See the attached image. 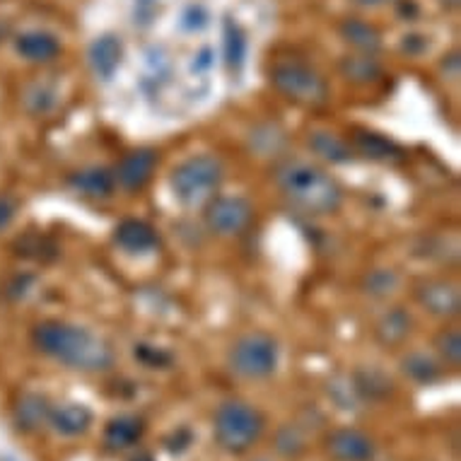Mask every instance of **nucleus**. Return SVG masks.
I'll list each match as a JSON object with an SVG mask.
<instances>
[{
	"instance_id": "nucleus-1",
	"label": "nucleus",
	"mask_w": 461,
	"mask_h": 461,
	"mask_svg": "<svg viewBox=\"0 0 461 461\" xmlns=\"http://www.w3.org/2000/svg\"><path fill=\"white\" fill-rule=\"evenodd\" d=\"M37 348L53 360L68 365L73 370L97 372L112 367V348L95 333L80 326L63 324V321H44L34 329Z\"/></svg>"
},
{
	"instance_id": "nucleus-2",
	"label": "nucleus",
	"mask_w": 461,
	"mask_h": 461,
	"mask_svg": "<svg viewBox=\"0 0 461 461\" xmlns=\"http://www.w3.org/2000/svg\"><path fill=\"white\" fill-rule=\"evenodd\" d=\"M278 182L293 205L310 215H329L340 205L339 184L317 167L303 162L285 165L280 169Z\"/></svg>"
},
{
	"instance_id": "nucleus-3",
	"label": "nucleus",
	"mask_w": 461,
	"mask_h": 461,
	"mask_svg": "<svg viewBox=\"0 0 461 461\" xmlns=\"http://www.w3.org/2000/svg\"><path fill=\"white\" fill-rule=\"evenodd\" d=\"M264 432V416L242 401H227L215 413V439L227 452L249 449Z\"/></svg>"
},
{
	"instance_id": "nucleus-4",
	"label": "nucleus",
	"mask_w": 461,
	"mask_h": 461,
	"mask_svg": "<svg viewBox=\"0 0 461 461\" xmlns=\"http://www.w3.org/2000/svg\"><path fill=\"white\" fill-rule=\"evenodd\" d=\"M222 165L211 155H196L172 172V191L184 205H201L218 191Z\"/></svg>"
},
{
	"instance_id": "nucleus-5",
	"label": "nucleus",
	"mask_w": 461,
	"mask_h": 461,
	"mask_svg": "<svg viewBox=\"0 0 461 461\" xmlns=\"http://www.w3.org/2000/svg\"><path fill=\"white\" fill-rule=\"evenodd\" d=\"M230 367L247 379H264L278 367V346L264 333H249L235 343Z\"/></svg>"
},
{
	"instance_id": "nucleus-6",
	"label": "nucleus",
	"mask_w": 461,
	"mask_h": 461,
	"mask_svg": "<svg viewBox=\"0 0 461 461\" xmlns=\"http://www.w3.org/2000/svg\"><path fill=\"white\" fill-rule=\"evenodd\" d=\"M271 80L297 104H321L326 99V83L304 63H280L273 68Z\"/></svg>"
},
{
	"instance_id": "nucleus-7",
	"label": "nucleus",
	"mask_w": 461,
	"mask_h": 461,
	"mask_svg": "<svg viewBox=\"0 0 461 461\" xmlns=\"http://www.w3.org/2000/svg\"><path fill=\"white\" fill-rule=\"evenodd\" d=\"M205 222L218 235H240L251 222V205L244 198H215L205 208Z\"/></svg>"
},
{
	"instance_id": "nucleus-8",
	"label": "nucleus",
	"mask_w": 461,
	"mask_h": 461,
	"mask_svg": "<svg viewBox=\"0 0 461 461\" xmlns=\"http://www.w3.org/2000/svg\"><path fill=\"white\" fill-rule=\"evenodd\" d=\"M326 452L331 454L336 461H372L375 445L365 432L353 430V428H340L326 439Z\"/></svg>"
},
{
	"instance_id": "nucleus-9",
	"label": "nucleus",
	"mask_w": 461,
	"mask_h": 461,
	"mask_svg": "<svg viewBox=\"0 0 461 461\" xmlns=\"http://www.w3.org/2000/svg\"><path fill=\"white\" fill-rule=\"evenodd\" d=\"M123 61V44L122 39L113 34H102L90 44V66L95 70V76L102 80L109 77L119 70Z\"/></svg>"
},
{
	"instance_id": "nucleus-10",
	"label": "nucleus",
	"mask_w": 461,
	"mask_h": 461,
	"mask_svg": "<svg viewBox=\"0 0 461 461\" xmlns=\"http://www.w3.org/2000/svg\"><path fill=\"white\" fill-rule=\"evenodd\" d=\"M418 303L423 304L425 310L438 317H454L459 312V293L456 287L442 280H430L418 290Z\"/></svg>"
},
{
	"instance_id": "nucleus-11",
	"label": "nucleus",
	"mask_w": 461,
	"mask_h": 461,
	"mask_svg": "<svg viewBox=\"0 0 461 461\" xmlns=\"http://www.w3.org/2000/svg\"><path fill=\"white\" fill-rule=\"evenodd\" d=\"M158 165V155L152 150H136L123 158V162L116 169V179L126 189H140L150 182L152 172Z\"/></svg>"
},
{
	"instance_id": "nucleus-12",
	"label": "nucleus",
	"mask_w": 461,
	"mask_h": 461,
	"mask_svg": "<svg viewBox=\"0 0 461 461\" xmlns=\"http://www.w3.org/2000/svg\"><path fill=\"white\" fill-rule=\"evenodd\" d=\"M116 244L129 254H148L158 249L159 237L143 220H126L116 227Z\"/></svg>"
},
{
	"instance_id": "nucleus-13",
	"label": "nucleus",
	"mask_w": 461,
	"mask_h": 461,
	"mask_svg": "<svg viewBox=\"0 0 461 461\" xmlns=\"http://www.w3.org/2000/svg\"><path fill=\"white\" fill-rule=\"evenodd\" d=\"M15 49L23 59L34 63L53 61V59L61 53L59 39L53 37V34H49V32H41V30H32L20 34V37L15 39Z\"/></svg>"
},
{
	"instance_id": "nucleus-14",
	"label": "nucleus",
	"mask_w": 461,
	"mask_h": 461,
	"mask_svg": "<svg viewBox=\"0 0 461 461\" xmlns=\"http://www.w3.org/2000/svg\"><path fill=\"white\" fill-rule=\"evenodd\" d=\"M49 423L61 435H80L90 428L92 413L83 403H63L49 411Z\"/></svg>"
},
{
	"instance_id": "nucleus-15",
	"label": "nucleus",
	"mask_w": 461,
	"mask_h": 461,
	"mask_svg": "<svg viewBox=\"0 0 461 461\" xmlns=\"http://www.w3.org/2000/svg\"><path fill=\"white\" fill-rule=\"evenodd\" d=\"M113 184H116V176L109 172V169H99V167H92V169H85V172H77V175L70 176V186L85 196H109L113 191Z\"/></svg>"
},
{
	"instance_id": "nucleus-16",
	"label": "nucleus",
	"mask_w": 461,
	"mask_h": 461,
	"mask_svg": "<svg viewBox=\"0 0 461 461\" xmlns=\"http://www.w3.org/2000/svg\"><path fill=\"white\" fill-rule=\"evenodd\" d=\"M140 435H143V423L133 416H122L113 418L112 423L106 425L104 439L112 449H123V447L136 445Z\"/></svg>"
},
{
	"instance_id": "nucleus-17",
	"label": "nucleus",
	"mask_w": 461,
	"mask_h": 461,
	"mask_svg": "<svg viewBox=\"0 0 461 461\" xmlns=\"http://www.w3.org/2000/svg\"><path fill=\"white\" fill-rule=\"evenodd\" d=\"M340 34L348 41L350 46H356L365 53H375L382 46V37L372 24L363 23V20H346L340 24Z\"/></svg>"
},
{
	"instance_id": "nucleus-18",
	"label": "nucleus",
	"mask_w": 461,
	"mask_h": 461,
	"mask_svg": "<svg viewBox=\"0 0 461 461\" xmlns=\"http://www.w3.org/2000/svg\"><path fill=\"white\" fill-rule=\"evenodd\" d=\"M247 34L242 32V27L235 23H227L225 27V41H222V51H225V63L227 68L232 73H240L247 61Z\"/></svg>"
},
{
	"instance_id": "nucleus-19",
	"label": "nucleus",
	"mask_w": 461,
	"mask_h": 461,
	"mask_svg": "<svg viewBox=\"0 0 461 461\" xmlns=\"http://www.w3.org/2000/svg\"><path fill=\"white\" fill-rule=\"evenodd\" d=\"M310 148L324 159H331V162H348L350 159L348 145L343 143L339 136H333V133H321V131L314 133L310 138Z\"/></svg>"
},
{
	"instance_id": "nucleus-20",
	"label": "nucleus",
	"mask_w": 461,
	"mask_h": 461,
	"mask_svg": "<svg viewBox=\"0 0 461 461\" xmlns=\"http://www.w3.org/2000/svg\"><path fill=\"white\" fill-rule=\"evenodd\" d=\"M211 10H208V5H203V3H189V5H184V10L179 13V30L189 32V34L205 32L211 27Z\"/></svg>"
},
{
	"instance_id": "nucleus-21",
	"label": "nucleus",
	"mask_w": 461,
	"mask_h": 461,
	"mask_svg": "<svg viewBox=\"0 0 461 461\" xmlns=\"http://www.w3.org/2000/svg\"><path fill=\"white\" fill-rule=\"evenodd\" d=\"M357 148L367 155V158L375 159H389V158H399L401 150L392 140H386L384 136H377V133H357L356 136Z\"/></svg>"
},
{
	"instance_id": "nucleus-22",
	"label": "nucleus",
	"mask_w": 461,
	"mask_h": 461,
	"mask_svg": "<svg viewBox=\"0 0 461 461\" xmlns=\"http://www.w3.org/2000/svg\"><path fill=\"white\" fill-rule=\"evenodd\" d=\"M409 324V317H406L403 312H389V314L379 321V339L384 340V343H399V340L406 339Z\"/></svg>"
},
{
	"instance_id": "nucleus-23",
	"label": "nucleus",
	"mask_w": 461,
	"mask_h": 461,
	"mask_svg": "<svg viewBox=\"0 0 461 461\" xmlns=\"http://www.w3.org/2000/svg\"><path fill=\"white\" fill-rule=\"evenodd\" d=\"M403 372L416 382H435L439 377L438 365L425 356H411L409 360H403Z\"/></svg>"
},
{
	"instance_id": "nucleus-24",
	"label": "nucleus",
	"mask_w": 461,
	"mask_h": 461,
	"mask_svg": "<svg viewBox=\"0 0 461 461\" xmlns=\"http://www.w3.org/2000/svg\"><path fill=\"white\" fill-rule=\"evenodd\" d=\"M159 15V0H133L131 5V17L133 24L140 30H148L150 24H155Z\"/></svg>"
},
{
	"instance_id": "nucleus-25",
	"label": "nucleus",
	"mask_w": 461,
	"mask_h": 461,
	"mask_svg": "<svg viewBox=\"0 0 461 461\" xmlns=\"http://www.w3.org/2000/svg\"><path fill=\"white\" fill-rule=\"evenodd\" d=\"M49 406L44 403V399L39 396H27V399L20 403V423L23 425H39L44 418H49Z\"/></svg>"
},
{
	"instance_id": "nucleus-26",
	"label": "nucleus",
	"mask_w": 461,
	"mask_h": 461,
	"mask_svg": "<svg viewBox=\"0 0 461 461\" xmlns=\"http://www.w3.org/2000/svg\"><path fill=\"white\" fill-rule=\"evenodd\" d=\"M438 350H439V356L445 357L447 363L456 367V365H459V360H461L459 331L449 329V331L439 333V336H438Z\"/></svg>"
},
{
	"instance_id": "nucleus-27",
	"label": "nucleus",
	"mask_w": 461,
	"mask_h": 461,
	"mask_svg": "<svg viewBox=\"0 0 461 461\" xmlns=\"http://www.w3.org/2000/svg\"><path fill=\"white\" fill-rule=\"evenodd\" d=\"M343 73L353 80H372V77L379 73V66L372 61L370 56H363V59H348L343 63Z\"/></svg>"
},
{
	"instance_id": "nucleus-28",
	"label": "nucleus",
	"mask_w": 461,
	"mask_h": 461,
	"mask_svg": "<svg viewBox=\"0 0 461 461\" xmlns=\"http://www.w3.org/2000/svg\"><path fill=\"white\" fill-rule=\"evenodd\" d=\"M215 68V51L211 46H201L189 61V73L194 77H203L208 76L211 70Z\"/></svg>"
},
{
	"instance_id": "nucleus-29",
	"label": "nucleus",
	"mask_w": 461,
	"mask_h": 461,
	"mask_svg": "<svg viewBox=\"0 0 461 461\" xmlns=\"http://www.w3.org/2000/svg\"><path fill=\"white\" fill-rule=\"evenodd\" d=\"M393 285H396V276H393V273L379 271V273H372L370 276L372 295H386V293H392Z\"/></svg>"
},
{
	"instance_id": "nucleus-30",
	"label": "nucleus",
	"mask_w": 461,
	"mask_h": 461,
	"mask_svg": "<svg viewBox=\"0 0 461 461\" xmlns=\"http://www.w3.org/2000/svg\"><path fill=\"white\" fill-rule=\"evenodd\" d=\"M13 218H15V203L3 196L0 198V230H5L13 222Z\"/></svg>"
},
{
	"instance_id": "nucleus-31",
	"label": "nucleus",
	"mask_w": 461,
	"mask_h": 461,
	"mask_svg": "<svg viewBox=\"0 0 461 461\" xmlns=\"http://www.w3.org/2000/svg\"><path fill=\"white\" fill-rule=\"evenodd\" d=\"M365 8H377V5H384V3H392V0H357Z\"/></svg>"
},
{
	"instance_id": "nucleus-32",
	"label": "nucleus",
	"mask_w": 461,
	"mask_h": 461,
	"mask_svg": "<svg viewBox=\"0 0 461 461\" xmlns=\"http://www.w3.org/2000/svg\"><path fill=\"white\" fill-rule=\"evenodd\" d=\"M442 5H447V8H456L459 5V0H439Z\"/></svg>"
},
{
	"instance_id": "nucleus-33",
	"label": "nucleus",
	"mask_w": 461,
	"mask_h": 461,
	"mask_svg": "<svg viewBox=\"0 0 461 461\" xmlns=\"http://www.w3.org/2000/svg\"><path fill=\"white\" fill-rule=\"evenodd\" d=\"M5 34H8V24H5V23H0V39L5 37Z\"/></svg>"
}]
</instances>
